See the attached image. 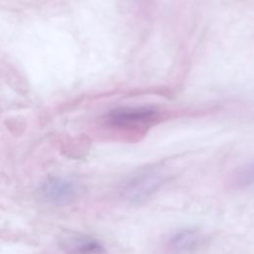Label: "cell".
I'll use <instances>...</instances> for the list:
<instances>
[{"label": "cell", "instance_id": "cell-1", "mask_svg": "<svg viewBox=\"0 0 254 254\" xmlns=\"http://www.w3.org/2000/svg\"><path fill=\"white\" fill-rule=\"evenodd\" d=\"M165 174L149 171L133 176L121 188V196L132 204H142L152 198L165 185Z\"/></svg>", "mask_w": 254, "mask_h": 254}, {"label": "cell", "instance_id": "cell-2", "mask_svg": "<svg viewBox=\"0 0 254 254\" xmlns=\"http://www.w3.org/2000/svg\"><path fill=\"white\" fill-rule=\"evenodd\" d=\"M41 192L48 202L55 205H66L77 197L79 187L68 178L57 177L44 183Z\"/></svg>", "mask_w": 254, "mask_h": 254}, {"label": "cell", "instance_id": "cell-5", "mask_svg": "<svg viewBox=\"0 0 254 254\" xmlns=\"http://www.w3.org/2000/svg\"><path fill=\"white\" fill-rule=\"evenodd\" d=\"M154 116L155 111L149 108H123L110 113L109 121L116 125H124L140 121L146 122Z\"/></svg>", "mask_w": 254, "mask_h": 254}, {"label": "cell", "instance_id": "cell-3", "mask_svg": "<svg viewBox=\"0 0 254 254\" xmlns=\"http://www.w3.org/2000/svg\"><path fill=\"white\" fill-rule=\"evenodd\" d=\"M203 234L194 228H183L173 232L165 242L168 254H194L203 245Z\"/></svg>", "mask_w": 254, "mask_h": 254}, {"label": "cell", "instance_id": "cell-4", "mask_svg": "<svg viewBox=\"0 0 254 254\" xmlns=\"http://www.w3.org/2000/svg\"><path fill=\"white\" fill-rule=\"evenodd\" d=\"M63 248L67 254H103V245L95 238L82 235L70 234L63 239Z\"/></svg>", "mask_w": 254, "mask_h": 254}]
</instances>
